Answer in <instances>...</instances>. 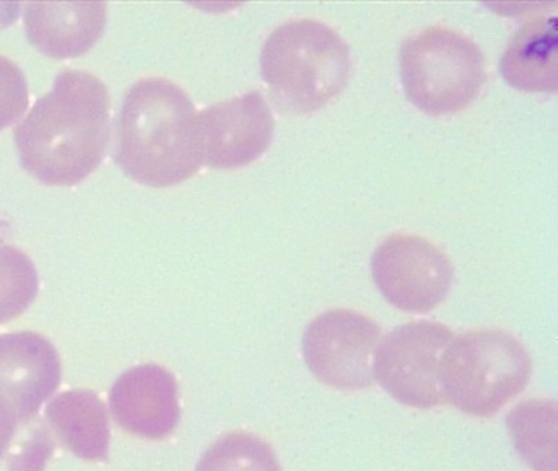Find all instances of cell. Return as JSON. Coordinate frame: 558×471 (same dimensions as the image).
I'll list each match as a JSON object with an SVG mask.
<instances>
[{"mask_svg": "<svg viewBox=\"0 0 558 471\" xmlns=\"http://www.w3.org/2000/svg\"><path fill=\"white\" fill-rule=\"evenodd\" d=\"M17 427V422L4 409H0V458H2V455L8 454L9 445H11Z\"/></svg>", "mask_w": 558, "mask_h": 471, "instance_id": "obj_20", "label": "cell"}, {"mask_svg": "<svg viewBox=\"0 0 558 471\" xmlns=\"http://www.w3.org/2000/svg\"><path fill=\"white\" fill-rule=\"evenodd\" d=\"M195 471H282L267 442L247 432H230L210 445Z\"/></svg>", "mask_w": 558, "mask_h": 471, "instance_id": "obj_16", "label": "cell"}, {"mask_svg": "<svg viewBox=\"0 0 558 471\" xmlns=\"http://www.w3.org/2000/svg\"><path fill=\"white\" fill-rule=\"evenodd\" d=\"M50 422L61 444L87 461L109 460L110 422L102 399L90 389L61 392L47 406Z\"/></svg>", "mask_w": 558, "mask_h": 471, "instance_id": "obj_14", "label": "cell"}, {"mask_svg": "<svg viewBox=\"0 0 558 471\" xmlns=\"http://www.w3.org/2000/svg\"><path fill=\"white\" fill-rule=\"evenodd\" d=\"M60 383V355L47 337L0 334V409L17 424L35 418Z\"/></svg>", "mask_w": 558, "mask_h": 471, "instance_id": "obj_10", "label": "cell"}, {"mask_svg": "<svg viewBox=\"0 0 558 471\" xmlns=\"http://www.w3.org/2000/svg\"><path fill=\"white\" fill-rule=\"evenodd\" d=\"M109 401L117 425L146 440L169 437L181 421L178 379L158 363L123 372L113 383Z\"/></svg>", "mask_w": 558, "mask_h": 471, "instance_id": "obj_11", "label": "cell"}, {"mask_svg": "<svg viewBox=\"0 0 558 471\" xmlns=\"http://www.w3.org/2000/svg\"><path fill=\"white\" fill-rule=\"evenodd\" d=\"M372 277L391 306L427 313L446 300L453 268L439 247L416 234H393L372 255Z\"/></svg>", "mask_w": 558, "mask_h": 471, "instance_id": "obj_8", "label": "cell"}, {"mask_svg": "<svg viewBox=\"0 0 558 471\" xmlns=\"http://www.w3.org/2000/svg\"><path fill=\"white\" fill-rule=\"evenodd\" d=\"M194 101L168 78L136 82L126 92L116 121L117 166L153 189L179 185L202 167Z\"/></svg>", "mask_w": 558, "mask_h": 471, "instance_id": "obj_2", "label": "cell"}, {"mask_svg": "<svg viewBox=\"0 0 558 471\" xmlns=\"http://www.w3.org/2000/svg\"><path fill=\"white\" fill-rule=\"evenodd\" d=\"M21 432L15 431L14 444L8 448L9 471H45L53 455L54 444L47 425L38 418L22 422Z\"/></svg>", "mask_w": 558, "mask_h": 471, "instance_id": "obj_18", "label": "cell"}, {"mask_svg": "<svg viewBox=\"0 0 558 471\" xmlns=\"http://www.w3.org/2000/svg\"><path fill=\"white\" fill-rule=\"evenodd\" d=\"M202 162L211 169L250 166L274 137V117L260 92L218 101L197 114Z\"/></svg>", "mask_w": 558, "mask_h": 471, "instance_id": "obj_9", "label": "cell"}, {"mask_svg": "<svg viewBox=\"0 0 558 471\" xmlns=\"http://www.w3.org/2000/svg\"><path fill=\"white\" fill-rule=\"evenodd\" d=\"M31 101L28 82L22 69L0 56V131L24 117Z\"/></svg>", "mask_w": 558, "mask_h": 471, "instance_id": "obj_19", "label": "cell"}, {"mask_svg": "<svg viewBox=\"0 0 558 471\" xmlns=\"http://www.w3.org/2000/svg\"><path fill=\"white\" fill-rule=\"evenodd\" d=\"M38 271L21 249L0 244V324L17 319L38 294Z\"/></svg>", "mask_w": 558, "mask_h": 471, "instance_id": "obj_17", "label": "cell"}, {"mask_svg": "<svg viewBox=\"0 0 558 471\" xmlns=\"http://www.w3.org/2000/svg\"><path fill=\"white\" fill-rule=\"evenodd\" d=\"M25 35L45 56L73 59L86 55L102 36L107 23L106 3H28Z\"/></svg>", "mask_w": 558, "mask_h": 471, "instance_id": "obj_12", "label": "cell"}, {"mask_svg": "<svg viewBox=\"0 0 558 471\" xmlns=\"http://www.w3.org/2000/svg\"><path fill=\"white\" fill-rule=\"evenodd\" d=\"M381 329L372 317L352 310H331L310 323L303 359L310 372L336 389L374 385V355Z\"/></svg>", "mask_w": 558, "mask_h": 471, "instance_id": "obj_7", "label": "cell"}, {"mask_svg": "<svg viewBox=\"0 0 558 471\" xmlns=\"http://www.w3.org/2000/svg\"><path fill=\"white\" fill-rule=\"evenodd\" d=\"M110 94L86 71L61 72L14 130L22 167L45 185H77L106 157Z\"/></svg>", "mask_w": 558, "mask_h": 471, "instance_id": "obj_1", "label": "cell"}, {"mask_svg": "<svg viewBox=\"0 0 558 471\" xmlns=\"http://www.w3.org/2000/svg\"><path fill=\"white\" fill-rule=\"evenodd\" d=\"M532 362L511 334L470 330L447 346L440 362L444 402L478 418L496 414L527 386Z\"/></svg>", "mask_w": 558, "mask_h": 471, "instance_id": "obj_4", "label": "cell"}, {"mask_svg": "<svg viewBox=\"0 0 558 471\" xmlns=\"http://www.w3.org/2000/svg\"><path fill=\"white\" fill-rule=\"evenodd\" d=\"M400 75L408 100L424 113L440 117L463 110L478 97L486 61L469 36L429 26L401 46Z\"/></svg>", "mask_w": 558, "mask_h": 471, "instance_id": "obj_5", "label": "cell"}, {"mask_svg": "<svg viewBox=\"0 0 558 471\" xmlns=\"http://www.w3.org/2000/svg\"><path fill=\"white\" fill-rule=\"evenodd\" d=\"M348 43L318 20H290L274 29L260 71L280 111L312 113L341 94L351 74Z\"/></svg>", "mask_w": 558, "mask_h": 471, "instance_id": "obj_3", "label": "cell"}, {"mask_svg": "<svg viewBox=\"0 0 558 471\" xmlns=\"http://www.w3.org/2000/svg\"><path fill=\"white\" fill-rule=\"evenodd\" d=\"M456 334L439 323L414 321L380 340L374 355V379L401 404L429 409L442 404L440 362Z\"/></svg>", "mask_w": 558, "mask_h": 471, "instance_id": "obj_6", "label": "cell"}, {"mask_svg": "<svg viewBox=\"0 0 558 471\" xmlns=\"http://www.w3.org/2000/svg\"><path fill=\"white\" fill-rule=\"evenodd\" d=\"M557 16H537L515 29L509 39L499 72L506 84L529 94L557 92Z\"/></svg>", "mask_w": 558, "mask_h": 471, "instance_id": "obj_13", "label": "cell"}, {"mask_svg": "<svg viewBox=\"0 0 558 471\" xmlns=\"http://www.w3.org/2000/svg\"><path fill=\"white\" fill-rule=\"evenodd\" d=\"M509 435L519 457L534 471H555L557 458V402L527 399L506 415Z\"/></svg>", "mask_w": 558, "mask_h": 471, "instance_id": "obj_15", "label": "cell"}]
</instances>
